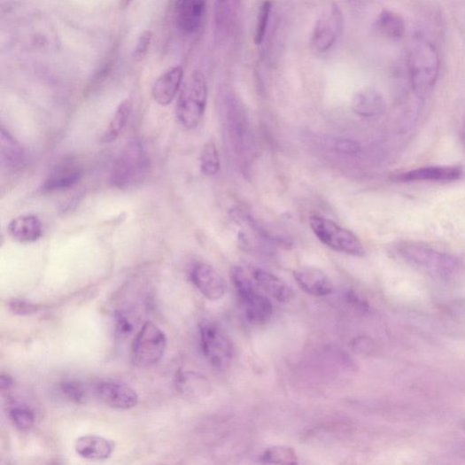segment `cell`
<instances>
[{
    "instance_id": "cell-1",
    "label": "cell",
    "mask_w": 465,
    "mask_h": 465,
    "mask_svg": "<svg viewBox=\"0 0 465 465\" xmlns=\"http://www.w3.org/2000/svg\"><path fill=\"white\" fill-rule=\"evenodd\" d=\"M407 58L413 91L419 98H425L433 91L439 76V53L430 42L416 37L407 47Z\"/></svg>"
},
{
    "instance_id": "cell-2",
    "label": "cell",
    "mask_w": 465,
    "mask_h": 465,
    "mask_svg": "<svg viewBox=\"0 0 465 465\" xmlns=\"http://www.w3.org/2000/svg\"><path fill=\"white\" fill-rule=\"evenodd\" d=\"M399 253L408 264L439 279H451L461 269V262L456 257L438 252L422 242H402L399 245Z\"/></svg>"
},
{
    "instance_id": "cell-3",
    "label": "cell",
    "mask_w": 465,
    "mask_h": 465,
    "mask_svg": "<svg viewBox=\"0 0 465 465\" xmlns=\"http://www.w3.org/2000/svg\"><path fill=\"white\" fill-rule=\"evenodd\" d=\"M151 172V159L144 144L134 139L123 149L111 175L112 184L122 190L144 183Z\"/></svg>"
},
{
    "instance_id": "cell-4",
    "label": "cell",
    "mask_w": 465,
    "mask_h": 465,
    "mask_svg": "<svg viewBox=\"0 0 465 465\" xmlns=\"http://www.w3.org/2000/svg\"><path fill=\"white\" fill-rule=\"evenodd\" d=\"M207 85L204 74L194 71L184 84L177 100L176 118L186 128H197L201 122L206 109Z\"/></svg>"
},
{
    "instance_id": "cell-5",
    "label": "cell",
    "mask_w": 465,
    "mask_h": 465,
    "mask_svg": "<svg viewBox=\"0 0 465 465\" xmlns=\"http://www.w3.org/2000/svg\"><path fill=\"white\" fill-rule=\"evenodd\" d=\"M309 225L317 239L335 252L357 258L365 256L361 240L352 231L319 216H311Z\"/></svg>"
},
{
    "instance_id": "cell-6",
    "label": "cell",
    "mask_w": 465,
    "mask_h": 465,
    "mask_svg": "<svg viewBox=\"0 0 465 465\" xmlns=\"http://www.w3.org/2000/svg\"><path fill=\"white\" fill-rule=\"evenodd\" d=\"M200 343L206 360L219 369L226 368L235 355V346L229 334L214 322L200 327Z\"/></svg>"
},
{
    "instance_id": "cell-7",
    "label": "cell",
    "mask_w": 465,
    "mask_h": 465,
    "mask_svg": "<svg viewBox=\"0 0 465 465\" xmlns=\"http://www.w3.org/2000/svg\"><path fill=\"white\" fill-rule=\"evenodd\" d=\"M165 333L152 322L143 325L132 345V360L139 368H149L159 363L165 353Z\"/></svg>"
},
{
    "instance_id": "cell-8",
    "label": "cell",
    "mask_w": 465,
    "mask_h": 465,
    "mask_svg": "<svg viewBox=\"0 0 465 465\" xmlns=\"http://www.w3.org/2000/svg\"><path fill=\"white\" fill-rule=\"evenodd\" d=\"M344 27L343 13L336 4L327 8L315 23L312 44L319 52L329 51L337 42Z\"/></svg>"
},
{
    "instance_id": "cell-9",
    "label": "cell",
    "mask_w": 465,
    "mask_h": 465,
    "mask_svg": "<svg viewBox=\"0 0 465 465\" xmlns=\"http://www.w3.org/2000/svg\"><path fill=\"white\" fill-rule=\"evenodd\" d=\"M462 175L463 169L459 166H427L399 174L393 176V181L401 183H452L461 180Z\"/></svg>"
},
{
    "instance_id": "cell-10",
    "label": "cell",
    "mask_w": 465,
    "mask_h": 465,
    "mask_svg": "<svg viewBox=\"0 0 465 465\" xmlns=\"http://www.w3.org/2000/svg\"><path fill=\"white\" fill-rule=\"evenodd\" d=\"M242 0H214L213 29L219 43H227L236 32Z\"/></svg>"
},
{
    "instance_id": "cell-11",
    "label": "cell",
    "mask_w": 465,
    "mask_h": 465,
    "mask_svg": "<svg viewBox=\"0 0 465 465\" xmlns=\"http://www.w3.org/2000/svg\"><path fill=\"white\" fill-rule=\"evenodd\" d=\"M190 276L196 288L206 299L219 301L226 295V282L212 266L197 263L191 269Z\"/></svg>"
},
{
    "instance_id": "cell-12",
    "label": "cell",
    "mask_w": 465,
    "mask_h": 465,
    "mask_svg": "<svg viewBox=\"0 0 465 465\" xmlns=\"http://www.w3.org/2000/svg\"><path fill=\"white\" fill-rule=\"evenodd\" d=\"M96 391L102 403L114 409L128 410L135 407L138 401L136 392L128 384L119 382L100 383Z\"/></svg>"
},
{
    "instance_id": "cell-13",
    "label": "cell",
    "mask_w": 465,
    "mask_h": 465,
    "mask_svg": "<svg viewBox=\"0 0 465 465\" xmlns=\"http://www.w3.org/2000/svg\"><path fill=\"white\" fill-rule=\"evenodd\" d=\"M294 277L306 293L323 298L333 293L334 285L329 275L317 268L302 267L294 272Z\"/></svg>"
},
{
    "instance_id": "cell-14",
    "label": "cell",
    "mask_w": 465,
    "mask_h": 465,
    "mask_svg": "<svg viewBox=\"0 0 465 465\" xmlns=\"http://www.w3.org/2000/svg\"><path fill=\"white\" fill-rule=\"evenodd\" d=\"M83 175V170L74 161H66L56 167L47 177L43 188L46 192L66 190L76 186Z\"/></svg>"
},
{
    "instance_id": "cell-15",
    "label": "cell",
    "mask_w": 465,
    "mask_h": 465,
    "mask_svg": "<svg viewBox=\"0 0 465 465\" xmlns=\"http://www.w3.org/2000/svg\"><path fill=\"white\" fill-rule=\"evenodd\" d=\"M184 79L182 66L170 67L155 82L152 88L153 99L160 105H170L180 91Z\"/></svg>"
},
{
    "instance_id": "cell-16",
    "label": "cell",
    "mask_w": 465,
    "mask_h": 465,
    "mask_svg": "<svg viewBox=\"0 0 465 465\" xmlns=\"http://www.w3.org/2000/svg\"><path fill=\"white\" fill-rule=\"evenodd\" d=\"M175 8L178 27L189 34L195 33L203 21L206 0H177Z\"/></svg>"
},
{
    "instance_id": "cell-17",
    "label": "cell",
    "mask_w": 465,
    "mask_h": 465,
    "mask_svg": "<svg viewBox=\"0 0 465 465\" xmlns=\"http://www.w3.org/2000/svg\"><path fill=\"white\" fill-rule=\"evenodd\" d=\"M386 109L383 95L374 88H366L355 93L352 99V111L364 118L382 115Z\"/></svg>"
},
{
    "instance_id": "cell-18",
    "label": "cell",
    "mask_w": 465,
    "mask_h": 465,
    "mask_svg": "<svg viewBox=\"0 0 465 465\" xmlns=\"http://www.w3.org/2000/svg\"><path fill=\"white\" fill-rule=\"evenodd\" d=\"M0 159L3 167L17 172L26 165V152L20 143L4 128H2V142H0Z\"/></svg>"
},
{
    "instance_id": "cell-19",
    "label": "cell",
    "mask_w": 465,
    "mask_h": 465,
    "mask_svg": "<svg viewBox=\"0 0 465 465\" xmlns=\"http://www.w3.org/2000/svg\"><path fill=\"white\" fill-rule=\"evenodd\" d=\"M8 231L15 241L22 244L38 241L43 233L42 221L34 214L16 218L10 223Z\"/></svg>"
},
{
    "instance_id": "cell-20",
    "label": "cell",
    "mask_w": 465,
    "mask_h": 465,
    "mask_svg": "<svg viewBox=\"0 0 465 465\" xmlns=\"http://www.w3.org/2000/svg\"><path fill=\"white\" fill-rule=\"evenodd\" d=\"M75 450L84 459L102 461L112 456L114 443L97 436H84L76 441Z\"/></svg>"
},
{
    "instance_id": "cell-21",
    "label": "cell",
    "mask_w": 465,
    "mask_h": 465,
    "mask_svg": "<svg viewBox=\"0 0 465 465\" xmlns=\"http://www.w3.org/2000/svg\"><path fill=\"white\" fill-rule=\"evenodd\" d=\"M254 278L260 288L276 301L289 303L293 299V290L278 276L267 271L257 269L254 272Z\"/></svg>"
},
{
    "instance_id": "cell-22",
    "label": "cell",
    "mask_w": 465,
    "mask_h": 465,
    "mask_svg": "<svg viewBox=\"0 0 465 465\" xmlns=\"http://www.w3.org/2000/svg\"><path fill=\"white\" fill-rule=\"evenodd\" d=\"M375 29L387 39H401L406 32L404 19L397 12L384 10L375 21Z\"/></svg>"
},
{
    "instance_id": "cell-23",
    "label": "cell",
    "mask_w": 465,
    "mask_h": 465,
    "mask_svg": "<svg viewBox=\"0 0 465 465\" xmlns=\"http://www.w3.org/2000/svg\"><path fill=\"white\" fill-rule=\"evenodd\" d=\"M245 315L253 324H264L273 314V306L268 298L257 291L242 301Z\"/></svg>"
},
{
    "instance_id": "cell-24",
    "label": "cell",
    "mask_w": 465,
    "mask_h": 465,
    "mask_svg": "<svg viewBox=\"0 0 465 465\" xmlns=\"http://www.w3.org/2000/svg\"><path fill=\"white\" fill-rule=\"evenodd\" d=\"M132 107L133 104L129 98L123 100L120 104L112 121L101 136L103 143H112L120 136L128 122Z\"/></svg>"
},
{
    "instance_id": "cell-25",
    "label": "cell",
    "mask_w": 465,
    "mask_h": 465,
    "mask_svg": "<svg viewBox=\"0 0 465 465\" xmlns=\"http://www.w3.org/2000/svg\"><path fill=\"white\" fill-rule=\"evenodd\" d=\"M200 168L206 176L216 175L221 171L220 153L213 141L206 142L200 156Z\"/></svg>"
},
{
    "instance_id": "cell-26",
    "label": "cell",
    "mask_w": 465,
    "mask_h": 465,
    "mask_svg": "<svg viewBox=\"0 0 465 465\" xmlns=\"http://www.w3.org/2000/svg\"><path fill=\"white\" fill-rule=\"evenodd\" d=\"M260 460L271 464H297L298 457L294 449L289 446H272L267 449Z\"/></svg>"
},
{
    "instance_id": "cell-27",
    "label": "cell",
    "mask_w": 465,
    "mask_h": 465,
    "mask_svg": "<svg viewBox=\"0 0 465 465\" xmlns=\"http://www.w3.org/2000/svg\"><path fill=\"white\" fill-rule=\"evenodd\" d=\"M231 279L241 301L257 291L252 278L249 277L241 267H235L232 268Z\"/></svg>"
},
{
    "instance_id": "cell-28",
    "label": "cell",
    "mask_w": 465,
    "mask_h": 465,
    "mask_svg": "<svg viewBox=\"0 0 465 465\" xmlns=\"http://www.w3.org/2000/svg\"><path fill=\"white\" fill-rule=\"evenodd\" d=\"M272 7L271 0H265L260 8L254 35V42L258 46L261 45L266 39Z\"/></svg>"
},
{
    "instance_id": "cell-29",
    "label": "cell",
    "mask_w": 465,
    "mask_h": 465,
    "mask_svg": "<svg viewBox=\"0 0 465 465\" xmlns=\"http://www.w3.org/2000/svg\"><path fill=\"white\" fill-rule=\"evenodd\" d=\"M10 418L18 430L26 432L30 430L35 423L33 411L26 407H15L10 412Z\"/></svg>"
},
{
    "instance_id": "cell-30",
    "label": "cell",
    "mask_w": 465,
    "mask_h": 465,
    "mask_svg": "<svg viewBox=\"0 0 465 465\" xmlns=\"http://www.w3.org/2000/svg\"><path fill=\"white\" fill-rule=\"evenodd\" d=\"M63 395L70 401L81 404L85 401L87 391L83 385L77 381H65L61 384Z\"/></svg>"
},
{
    "instance_id": "cell-31",
    "label": "cell",
    "mask_w": 465,
    "mask_h": 465,
    "mask_svg": "<svg viewBox=\"0 0 465 465\" xmlns=\"http://www.w3.org/2000/svg\"><path fill=\"white\" fill-rule=\"evenodd\" d=\"M152 41V32L151 30L143 31L138 37L134 50V58L141 59L148 53Z\"/></svg>"
},
{
    "instance_id": "cell-32",
    "label": "cell",
    "mask_w": 465,
    "mask_h": 465,
    "mask_svg": "<svg viewBox=\"0 0 465 465\" xmlns=\"http://www.w3.org/2000/svg\"><path fill=\"white\" fill-rule=\"evenodd\" d=\"M134 329L133 321L123 314H120L117 317L116 331L120 337H127L132 333Z\"/></svg>"
},
{
    "instance_id": "cell-33",
    "label": "cell",
    "mask_w": 465,
    "mask_h": 465,
    "mask_svg": "<svg viewBox=\"0 0 465 465\" xmlns=\"http://www.w3.org/2000/svg\"><path fill=\"white\" fill-rule=\"evenodd\" d=\"M337 150L345 154H357L361 151L359 143L351 140H341L337 143Z\"/></svg>"
},
{
    "instance_id": "cell-34",
    "label": "cell",
    "mask_w": 465,
    "mask_h": 465,
    "mask_svg": "<svg viewBox=\"0 0 465 465\" xmlns=\"http://www.w3.org/2000/svg\"><path fill=\"white\" fill-rule=\"evenodd\" d=\"M2 388L4 390L5 388L9 389L13 384V379L8 376V375H3L2 376Z\"/></svg>"
},
{
    "instance_id": "cell-35",
    "label": "cell",
    "mask_w": 465,
    "mask_h": 465,
    "mask_svg": "<svg viewBox=\"0 0 465 465\" xmlns=\"http://www.w3.org/2000/svg\"><path fill=\"white\" fill-rule=\"evenodd\" d=\"M131 3L132 0H120V5L122 9H127Z\"/></svg>"
},
{
    "instance_id": "cell-36",
    "label": "cell",
    "mask_w": 465,
    "mask_h": 465,
    "mask_svg": "<svg viewBox=\"0 0 465 465\" xmlns=\"http://www.w3.org/2000/svg\"><path fill=\"white\" fill-rule=\"evenodd\" d=\"M462 138H463V141L465 143V120H464V123H463V126H462Z\"/></svg>"
}]
</instances>
